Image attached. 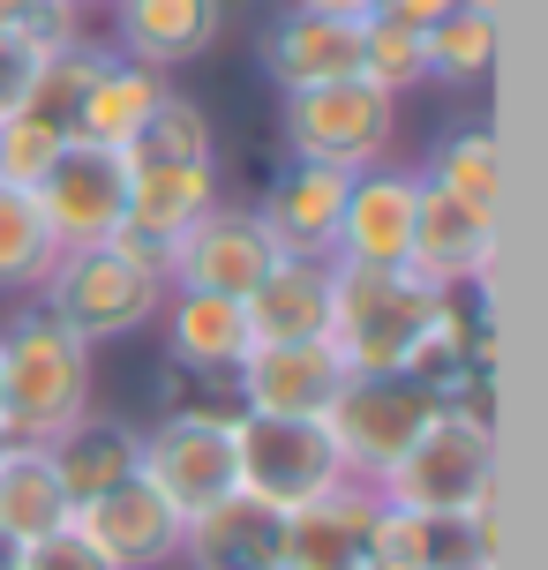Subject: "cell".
Masks as SVG:
<instances>
[{
	"label": "cell",
	"mask_w": 548,
	"mask_h": 570,
	"mask_svg": "<svg viewBox=\"0 0 548 570\" xmlns=\"http://www.w3.org/2000/svg\"><path fill=\"white\" fill-rule=\"evenodd\" d=\"M459 8H481V16H496V0H459Z\"/></svg>",
	"instance_id": "41"
},
{
	"label": "cell",
	"mask_w": 548,
	"mask_h": 570,
	"mask_svg": "<svg viewBox=\"0 0 548 570\" xmlns=\"http://www.w3.org/2000/svg\"><path fill=\"white\" fill-rule=\"evenodd\" d=\"M120 60H144L158 76H180L188 60H203L226 38V0H114L106 8Z\"/></svg>",
	"instance_id": "15"
},
{
	"label": "cell",
	"mask_w": 548,
	"mask_h": 570,
	"mask_svg": "<svg viewBox=\"0 0 548 570\" xmlns=\"http://www.w3.org/2000/svg\"><path fill=\"white\" fill-rule=\"evenodd\" d=\"M263 76L278 90H316V83H346L361 76V23H331L309 8H286L263 30Z\"/></svg>",
	"instance_id": "20"
},
{
	"label": "cell",
	"mask_w": 548,
	"mask_h": 570,
	"mask_svg": "<svg viewBox=\"0 0 548 570\" xmlns=\"http://www.w3.org/2000/svg\"><path fill=\"white\" fill-rule=\"evenodd\" d=\"M413 210H421V173L413 166L353 173L331 263H405V248H413Z\"/></svg>",
	"instance_id": "16"
},
{
	"label": "cell",
	"mask_w": 548,
	"mask_h": 570,
	"mask_svg": "<svg viewBox=\"0 0 548 570\" xmlns=\"http://www.w3.org/2000/svg\"><path fill=\"white\" fill-rule=\"evenodd\" d=\"M346 180L353 173L286 158V173L256 196V218H263V233L278 240V256L331 263V248H339V210H346Z\"/></svg>",
	"instance_id": "19"
},
{
	"label": "cell",
	"mask_w": 548,
	"mask_h": 570,
	"mask_svg": "<svg viewBox=\"0 0 548 570\" xmlns=\"http://www.w3.org/2000/svg\"><path fill=\"white\" fill-rule=\"evenodd\" d=\"M211 203H226L218 158L211 166H128V218H120V233L150 240L158 256L174 263V240L196 226Z\"/></svg>",
	"instance_id": "21"
},
{
	"label": "cell",
	"mask_w": 548,
	"mask_h": 570,
	"mask_svg": "<svg viewBox=\"0 0 548 570\" xmlns=\"http://www.w3.org/2000/svg\"><path fill=\"white\" fill-rule=\"evenodd\" d=\"M0 443H8V435H0Z\"/></svg>",
	"instance_id": "43"
},
{
	"label": "cell",
	"mask_w": 548,
	"mask_h": 570,
	"mask_svg": "<svg viewBox=\"0 0 548 570\" xmlns=\"http://www.w3.org/2000/svg\"><path fill=\"white\" fill-rule=\"evenodd\" d=\"M293 8H309V16H331V23H369L383 0H293Z\"/></svg>",
	"instance_id": "38"
},
{
	"label": "cell",
	"mask_w": 548,
	"mask_h": 570,
	"mask_svg": "<svg viewBox=\"0 0 548 570\" xmlns=\"http://www.w3.org/2000/svg\"><path fill=\"white\" fill-rule=\"evenodd\" d=\"M369 570H496V511L451 518V511L375 503Z\"/></svg>",
	"instance_id": "12"
},
{
	"label": "cell",
	"mask_w": 548,
	"mask_h": 570,
	"mask_svg": "<svg viewBox=\"0 0 548 570\" xmlns=\"http://www.w3.org/2000/svg\"><path fill=\"white\" fill-rule=\"evenodd\" d=\"M166 293L174 285L144 271V263H128L106 240V248H60V263L46 271L38 285V308L68 323L84 345H120V338H144L158 331V308H166Z\"/></svg>",
	"instance_id": "5"
},
{
	"label": "cell",
	"mask_w": 548,
	"mask_h": 570,
	"mask_svg": "<svg viewBox=\"0 0 548 570\" xmlns=\"http://www.w3.org/2000/svg\"><path fill=\"white\" fill-rule=\"evenodd\" d=\"M174 570H278V511H263L248 495H226L211 511L188 518Z\"/></svg>",
	"instance_id": "23"
},
{
	"label": "cell",
	"mask_w": 548,
	"mask_h": 570,
	"mask_svg": "<svg viewBox=\"0 0 548 570\" xmlns=\"http://www.w3.org/2000/svg\"><path fill=\"white\" fill-rule=\"evenodd\" d=\"M30 203H38V218L60 248H106L128 218V158L106 142L68 136L60 158L46 166V180L30 188Z\"/></svg>",
	"instance_id": "9"
},
{
	"label": "cell",
	"mask_w": 548,
	"mask_h": 570,
	"mask_svg": "<svg viewBox=\"0 0 548 570\" xmlns=\"http://www.w3.org/2000/svg\"><path fill=\"white\" fill-rule=\"evenodd\" d=\"M0 30L23 38L30 53H46V46L90 38V16L76 8V0H0Z\"/></svg>",
	"instance_id": "34"
},
{
	"label": "cell",
	"mask_w": 548,
	"mask_h": 570,
	"mask_svg": "<svg viewBox=\"0 0 548 570\" xmlns=\"http://www.w3.org/2000/svg\"><path fill=\"white\" fill-rule=\"evenodd\" d=\"M405 271L436 293H466L496 271V218L489 210H466L443 188L421 180V210H413V248H405Z\"/></svg>",
	"instance_id": "14"
},
{
	"label": "cell",
	"mask_w": 548,
	"mask_h": 570,
	"mask_svg": "<svg viewBox=\"0 0 548 570\" xmlns=\"http://www.w3.org/2000/svg\"><path fill=\"white\" fill-rule=\"evenodd\" d=\"M60 525H68V488H60L46 443H0V533L30 548Z\"/></svg>",
	"instance_id": "26"
},
{
	"label": "cell",
	"mask_w": 548,
	"mask_h": 570,
	"mask_svg": "<svg viewBox=\"0 0 548 570\" xmlns=\"http://www.w3.org/2000/svg\"><path fill=\"white\" fill-rule=\"evenodd\" d=\"M346 458L323 421H278V413H233V495L263 511H301L346 488Z\"/></svg>",
	"instance_id": "6"
},
{
	"label": "cell",
	"mask_w": 548,
	"mask_h": 570,
	"mask_svg": "<svg viewBox=\"0 0 548 570\" xmlns=\"http://www.w3.org/2000/svg\"><path fill=\"white\" fill-rule=\"evenodd\" d=\"M76 8H84V16H106V8H114V0H76Z\"/></svg>",
	"instance_id": "40"
},
{
	"label": "cell",
	"mask_w": 548,
	"mask_h": 570,
	"mask_svg": "<svg viewBox=\"0 0 548 570\" xmlns=\"http://www.w3.org/2000/svg\"><path fill=\"white\" fill-rule=\"evenodd\" d=\"M421 46H429V83H489L496 76V16L481 8H451L443 23L421 30Z\"/></svg>",
	"instance_id": "31"
},
{
	"label": "cell",
	"mask_w": 548,
	"mask_h": 570,
	"mask_svg": "<svg viewBox=\"0 0 548 570\" xmlns=\"http://www.w3.org/2000/svg\"><path fill=\"white\" fill-rule=\"evenodd\" d=\"M120 158H128V166H211V158H218V128H211V114H203L188 90H166V98L150 106V120L128 136Z\"/></svg>",
	"instance_id": "28"
},
{
	"label": "cell",
	"mask_w": 548,
	"mask_h": 570,
	"mask_svg": "<svg viewBox=\"0 0 548 570\" xmlns=\"http://www.w3.org/2000/svg\"><path fill=\"white\" fill-rule=\"evenodd\" d=\"M346 383V361L331 338H293V345H248V361L233 368L241 413H278V421H323Z\"/></svg>",
	"instance_id": "13"
},
{
	"label": "cell",
	"mask_w": 548,
	"mask_h": 570,
	"mask_svg": "<svg viewBox=\"0 0 548 570\" xmlns=\"http://www.w3.org/2000/svg\"><path fill=\"white\" fill-rule=\"evenodd\" d=\"M0 399H8V443H53L98 405V345L23 301L0 323Z\"/></svg>",
	"instance_id": "1"
},
{
	"label": "cell",
	"mask_w": 548,
	"mask_h": 570,
	"mask_svg": "<svg viewBox=\"0 0 548 570\" xmlns=\"http://www.w3.org/2000/svg\"><path fill=\"white\" fill-rule=\"evenodd\" d=\"M375 503L451 518L496 511V413L489 405H443L399 451V465L375 481Z\"/></svg>",
	"instance_id": "3"
},
{
	"label": "cell",
	"mask_w": 548,
	"mask_h": 570,
	"mask_svg": "<svg viewBox=\"0 0 548 570\" xmlns=\"http://www.w3.org/2000/svg\"><path fill=\"white\" fill-rule=\"evenodd\" d=\"M0 570H23V541L16 533H0Z\"/></svg>",
	"instance_id": "39"
},
{
	"label": "cell",
	"mask_w": 548,
	"mask_h": 570,
	"mask_svg": "<svg viewBox=\"0 0 548 570\" xmlns=\"http://www.w3.org/2000/svg\"><path fill=\"white\" fill-rule=\"evenodd\" d=\"M68 525L120 570H174L180 563V533H188V518H180L150 481H120V488H106V495L76 503Z\"/></svg>",
	"instance_id": "11"
},
{
	"label": "cell",
	"mask_w": 548,
	"mask_h": 570,
	"mask_svg": "<svg viewBox=\"0 0 548 570\" xmlns=\"http://www.w3.org/2000/svg\"><path fill=\"white\" fill-rule=\"evenodd\" d=\"M60 128L38 114H0V188H38L46 166L60 158Z\"/></svg>",
	"instance_id": "33"
},
{
	"label": "cell",
	"mask_w": 548,
	"mask_h": 570,
	"mask_svg": "<svg viewBox=\"0 0 548 570\" xmlns=\"http://www.w3.org/2000/svg\"><path fill=\"white\" fill-rule=\"evenodd\" d=\"M278 263V240L263 233L256 203H211L196 226L174 240V263H166V285H188V293H226V301H248Z\"/></svg>",
	"instance_id": "10"
},
{
	"label": "cell",
	"mask_w": 548,
	"mask_h": 570,
	"mask_svg": "<svg viewBox=\"0 0 548 570\" xmlns=\"http://www.w3.org/2000/svg\"><path fill=\"white\" fill-rule=\"evenodd\" d=\"M106 38H68V46H46V53L30 60V83H23V106L16 114H38V120H53L60 136H76V106H84V90L90 76L106 68Z\"/></svg>",
	"instance_id": "27"
},
{
	"label": "cell",
	"mask_w": 548,
	"mask_h": 570,
	"mask_svg": "<svg viewBox=\"0 0 548 570\" xmlns=\"http://www.w3.org/2000/svg\"><path fill=\"white\" fill-rule=\"evenodd\" d=\"M23 570H120V563H106L76 525H60V533H46V541L23 548Z\"/></svg>",
	"instance_id": "35"
},
{
	"label": "cell",
	"mask_w": 548,
	"mask_h": 570,
	"mask_svg": "<svg viewBox=\"0 0 548 570\" xmlns=\"http://www.w3.org/2000/svg\"><path fill=\"white\" fill-rule=\"evenodd\" d=\"M233 413H241L233 375H226V383H211V399L188 383V399H180V405H166L158 421H144L136 481H150L180 518L226 503V495H233Z\"/></svg>",
	"instance_id": "4"
},
{
	"label": "cell",
	"mask_w": 548,
	"mask_h": 570,
	"mask_svg": "<svg viewBox=\"0 0 548 570\" xmlns=\"http://www.w3.org/2000/svg\"><path fill=\"white\" fill-rule=\"evenodd\" d=\"M136 451H144V421L98 413V405H90L68 435H53L46 458H53L60 488H68V511L90 503V495H106V488H120V481H136Z\"/></svg>",
	"instance_id": "22"
},
{
	"label": "cell",
	"mask_w": 548,
	"mask_h": 570,
	"mask_svg": "<svg viewBox=\"0 0 548 570\" xmlns=\"http://www.w3.org/2000/svg\"><path fill=\"white\" fill-rule=\"evenodd\" d=\"M30 46L23 38H8V30H0V114H16V106H23V83H30Z\"/></svg>",
	"instance_id": "36"
},
{
	"label": "cell",
	"mask_w": 548,
	"mask_h": 570,
	"mask_svg": "<svg viewBox=\"0 0 548 570\" xmlns=\"http://www.w3.org/2000/svg\"><path fill=\"white\" fill-rule=\"evenodd\" d=\"M0 435H8V399H0Z\"/></svg>",
	"instance_id": "42"
},
{
	"label": "cell",
	"mask_w": 548,
	"mask_h": 570,
	"mask_svg": "<svg viewBox=\"0 0 548 570\" xmlns=\"http://www.w3.org/2000/svg\"><path fill=\"white\" fill-rule=\"evenodd\" d=\"M459 0H383L375 16H399V23H413V30H429V23H443Z\"/></svg>",
	"instance_id": "37"
},
{
	"label": "cell",
	"mask_w": 548,
	"mask_h": 570,
	"mask_svg": "<svg viewBox=\"0 0 548 570\" xmlns=\"http://www.w3.org/2000/svg\"><path fill=\"white\" fill-rule=\"evenodd\" d=\"M286 158L301 166H331V173H369L391 166V142H399V98L391 90L361 83H316V90H286V114H278Z\"/></svg>",
	"instance_id": "7"
},
{
	"label": "cell",
	"mask_w": 548,
	"mask_h": 570,
	"mask_svg": "<svg viewBox=\"0 0 548 570\" xmlns=\"http://www.w3.org/2000/svg\"><path fill=\"white\" fill-rule=\"evenodd\" d=\"M158 331H166V368H180L188 383H226L248 361V345H256L241 301H226V293H188V285L166 293Z\"/></svg>",
	"instance_id": "17"
},
{
	"label": "cell",
	"mask_w": 548,
	"mask_h": 570,
	"mask_svg": "<svg viewBox=\"0 0 548 570\" xmlns=\"http://www.w3.org/2000/svg\"><path fill=\"white\" fill-rule=\"evenodd\" d=\"M166 90H174V76H158V68H144V60L106 53V68L90 76L84 106H76V136L106 142V150H128V136L150 120V106H158Z\"/></svg>",
	"instance_id": "25"
},
{
	"label": "cell",
	"mask_w": 548,
	"mask_h": 570,
	"mask_svg": "<svg viewBox=\"0 0 548 570\" xmlns=\"http://www.w3.org/2000/svg\"><path fill=\"white\" fill-rule=\"evenodd\" d=\"M361 83L391 90V98L429 83V46H421V30L399 23V16H369V23H361Z\"/></svg>",
	"instance_id": "32"
},
{
	"label": "cell",
	"mask_w": 548,
	"mask_h": 570,
	"mask_svg": "<svg viewBox=\"0 0 548 570\" xmlns=\"http://www.w3.org/2000/svg\"><path fill=\"white\" fill-rule=\"evenodd\" d=\"M53 263H60V240L46 233L30 188H0V301H38Z\"/></svg>",
	"instance_id": "29"
},
{
	"label": "cell",
	"mask_w": 548,
	"mask_h": 570,
	"mask_svg": "<svg viewBox=\"0 0 548 570\" xmlns=\"http://www.w3.org/2000/svg\"><path fill=\"white\" fill-rule=\"evenodd\" d=\"M451 293L421 285L405 263H331V323L323 338L346 375H413L429 323Z\"/></svg>",
	"instance_id": "2"
},
{
	"label": "cell",
	"mask_w": 548,
	"mask_h": 570,
	"mask_svg": "<svg viewBox=\"0 0 548 570\" xmlns=\"http://www.w3.org/2000/svg\"><path fill=\"white\" fill-rule=\"evenodd\" d=\"M369 525H375V488L346 481L323 503L278 518V570H369Z\"/></svg>",
	"instance_id": "18"
},
{
	"label": "cell",
	"mask_w": 548,
	"mask_h": 570,
	"mask_svg": "<svg viewBox=\"0 0 548 570\" xmlns=\"http://www.w3.org/2000/svg\"><path fill=\"white\" fill-rule=\"evenodd\" d=\"M429 188H443L451 203L466 210H489L496 218V196H503V166H496V128H451V136L436 142L429 173H421Z\"/></svg>",
	"instance_id": "30"
},
{
	"label": "cell",
	"mask_w": 548,
	"mask_h": 570,
	"mask_svg": "<svg viewBox=\"0 0 548 570\" xmlns=\"http://www.w3.org/2000/svg\"><path fill=\"white\" fill-rule=\"evenodd\" d=\"M436 413H443V399H436L421 375H346L331 413H323V428H331V443H339L353 481L375 488Z\"/></svg>",
	"instance_id": "8"
},
{
	"label": "cell",
	"mask_w": 548,
	"mask_h": 570,
	"mask_svg": "<svg viewBox=\"0 0 548 570\" xmlns=\"http://www.w3.org/2000/svg\"><path fill=\"white\" fill-rule=\"evenodd\" d=\"M241 315H248V338H256V345L323 338V323H331V263L278 256V263H271V278L241 301Z\"/></svg>",
	"instance_id": "24"
}]
</instances>
